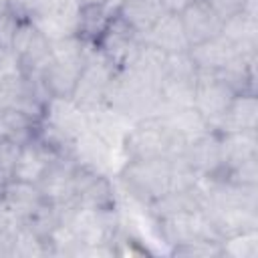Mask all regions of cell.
I'll use <instances>...</instances> for the list:
<instances>
[{"label":"cell","mask_w":258,"mask_h":258,"mask_svg":"<svg viewBox=\"0 0 258 258\" xmlns=\"http://www.w3.org/2000/svg\"><path fill=\"white\" fill-rule=\"evenodd\" d=\"M103 107L131 123L155 115L159 109V81L133 67H121L107 89Z\"/></svg>","instance_id":"obj_1"},{"label":"cell","mask_w":258,"mask_h":258,"mask_svg":"<svg viewBox=\"0 0 258 258\" xmlns=\"http://www.w3.org/2000/svg\"><path fill=\"white\" fill-rule=\"evenodd\" d=\"M123 191L147 208L151 202L171 189V159L169 157H147V159H125L117 173Z\"/></svg>","instance_id":"obj_2"},{"label":"cell","mask_w":258,"mask_h":258,"mask_svg":"<svg viewBox=\"0 0 258 258\" xmlns=\"http://www.w3.org/2000/svg\"><path fill=\"white\" fill-rule=\"evenodd\" d=\"M185 143L173 135L159 115L137 119L127 127L121 149L125 159H147V157H175L183 151Z\"/></svg>","instance_id":"obj_3"},{"label":"cell","mask_w":258,"mask_h":258,"mask_svg":"<svg viewBox=\"0 0 258 258\" xmlns=\"http://www.w3.org/2000/svg\"><path fill=\"white\" fill-rule=\"evenodd\" d=\"M115 73H117V67L93 46L81 69L71 101L77 107H81L85 113H93L101 109Z\"/></svg>","instance_id":"obj_4"},{"label":"cell","mask_w":258,"mask_h":258,"mask_svg":"<svg viewBox=\"0 0 258 258\" xmlns=\"http://www.w3.org/2000/svg\"><path fill=\"white\" fill-rule=\"evenodd\" d=\"M8 50L16 58L18 71L26 77H40L42 69L50 60V40L28 18L18 22Z\"/></svg>","instance_id":"obj_5"},{"label":"cell","mask_w":258,"mask_h":258,"mask_svg":"<svg viewBox=\"0 0 258 258\" xmlns=\"http://www.w3.org/2000/svg\"><path fill=\"white\" fill-rule=\"evenodd\" d=\"M77 169H79V163L71 155H58L50 163V167L44 171V175L36 183L48 206L58 210H67L75 206Z\"/></svg>","instance_id":"obj_6"},{"label":"cell","mask_w":258,"mask_h":258,"mask_svg":"<svg viewBox=\"0 0 258 258\" xmlns=\"http://www.w3.org/2000/svg\"><path fill=\"white\" fill-rule=\"evenodd\" d=\"M238 93L216 73H198L196 91H194V109L208 121L216 131V125L232 99Z\"/></svg>","instance_id":"obj_7"},{"label":"cell","mask_w":258,"mask_h":258,"mask_svg":"<svg viewBox=\"0 0 258 258\" xmlns=\"http://www.w3.org/2000/svg\"><path fill=\"white\" fill-rule=\"evenodd\" d=\"M75 206L87 210H117V194L115 185L105 171H97L85 165L77 169V189H75Z\"/></svg>","instance_id":"obj_8"},{"label":"cell","mask_w":258,"mask_h":258,"mask_svg":"<svg viewBox=\"0 0 258 258\" xmlns=\"http://www.w3.org/2000/svg\"><path fill=\"white\" fill-rule=\"evenodd\" d=\"M155 224L159 228L161 238L169 246L187 244V242H194V240H220L204 210L185 212V214L169 216V218H163V220H155Z\"/></svg>","instance_id":"obj_9"},{"label":"cell","mask_w":258,"mask_h":258,"mask_svg":"<svg viewBox=\"0 0 258 258\" xmlns=\"http://www.w3.org/2000/svg\"><path fill=\"white\" fill-rule=\"evenodd\" d=\"M141 44H143V36L137 30H133L117 12L111 24L105 28L101 38L97 40L95 48L103 52L117 69H121L135 56Z\"/></svg>","instance_id":"obj_10"},{"label":"cell","mask_w":258,"mask_h":258,"mask_svg":"<svg viewBox=\"0 0 258 258\" xmlns=\"http://www.w3.org/2000/svg\"><path fill=\"white\" fill-rule=\"evenodd\" d=\"M48 204L44 202L40 189L36 183L20 181V179H8L2 189L0 210L16 220L28 222L36 218Z\"/></svg>","instance_id":"obj_11"},{"label":"cell","mask_w":258,"mask_h":258,"mask_svg":"<svg viewBox=\"0 0 258 258\" xmlns=\"http://www.w3.org/2000/svg\"><path fill=\"white\" fill-rule=\"evenodd\" d=\"M181 157L200 177L224 175V163H222V151H220V133L214 129L191 139L189 143H185Z\"/></svg>","instance_id":"obj_12"},{"label":"cell","mask_w":258,"mask_h":258,"mask_svg":"<svg viewBox=\"0 0 258 258\" xmlns=\"http://www.w3.org/2000/svg\"><path fill=\"white\" fill-rule=\"evenodd\" d=\"M204 212L218 234L220 240L256 232L258 230V212L256 208H242V206H204Z\"/></svg>","instance_id":"obj_13"},{"label":"cell","mask_w":258,"mask_h":258,"mask_svg":"<svg viewBox=\"0 0 258 258\" xmlns=\"http://www.w3.org/2000/svg\"><path fill=\"white\" fill-rule=\"evenodd\" d=\"M85 60L87 58H77V60L50 58L40 73V81L46 95L50 99H71Z\"/></svg>","instance_id":"obj_14"},{"label":"cell","mask_w":258,"mask_h":258,"mask_svg":"<svg viewBox=\"0 0 258 258\" xmlns=\"http://www.w3.org/2000/svg\"><path fill=\"white\" fill-rule=\"evenodd\" d=\"M179 22L183 28V34L189 42V46L204 42L208 38H214L222 30V18L210 8L206 0H196L191 2L181 14Z\"/></svg>","instance_id":"obj_15"},{"label":"cell","mask_w":258,"mask_h":258,"mask_svg":"<svg viewBox=\"0 0 258 258\" xmlns=\"http://www.w3.org/2000/svg\"><path fill=\"white\" fill-rule=\"evenodd\" d=\"M58 157L56 151H52L46 143H42L36 135L22 143L20 155L12 173V179L28 181V183H38V179L44 175V171L50 167V163Z\"/></svg>","instance_id":"obj_16"},{"label":"cell","mask_w":258,"mask_h":258,"mask_svg":"<svg viewBox=\"0 0 258 258\" xmlns=\"http://www.w3.org/2000/svg\"><path fill=\"white\" fill-rule=\"evenodd\" d=\"M187 52L198 73H220L226 64H230L240 54V50L222 34L189 46Z\"/></svg>","instance_id":"obj_17"},{"label":"cell","mask_w":258,"mask_h":258,"mask_svg":"<svg viewBox=\"0 0 258 258\" xmlns=\"http://www.w3.org/2000/svg\"><path fill=\"white\" fill-rule=\"evenodd\" d=\"M71 157L79 165H85V167H91L97 171H105L109 167V159H111V143L89 125L73 141Z\"/></svg>","instance_id":"obj_18"},{"label":"cell","mask_w":258,"mask_h":258,"mask_svg":"<svg viewBox=\"0 0 258 258\" xmlns=\"http://www.w3.org/2000/svg\"><path fill=\"white\" fill-rule=\"evenodd\" d=\"M117 4L119 0H109L101 4H83L79 8V18H77V36L95 46L105 28L111 24V20L117 14Z\"/></svg>","instance_id":"obj_19"},{"label":"cell","mask_w":258,"mask_h":258,"mask_svg":"<svg viewBox=\"0 0 258 258\" xmlns=\"http://www.w3.org/2000/svg\"><path fill=\"white\" fill-rule=\"evenodd\" d=\"M145 210L149 212V216L153 220H163L169 216L204 210V194L200 189V183L196 187H189V189H169L161 198L151 202Z\"/></svg>","instance_id":"obj_20"},{"label":"cell","mask_w":258,"mask_h":258,"mask_svg":"<svg viewBox=\"0 0 258 258\" xmlns=\"http://www.w3.org/2000/svg\"><path fill=\"white\" fill-rule=\"evenodd\" d=\"M143 42L159 48L165 54H175V52H185L189 48V42L183 34L179 16L175 14H161L157 22L143 34Z\"/></svg>","instance_id":"obj_21"},{"label":"cell","mask_w":258,"mask_h":258,"mask_svg":"<svg viewBox=\"0 0 258 258\" xmlns=\"http://www.w3.org/2000/svg\"><path fill=\"white\" fill-rule=\"evenodd\" d=\"M258 127V97L256 93H238L224 115L220 117L216 131H250Z\"/></svg>","instance_id":"obj_22"},{"label":"cell","mask_w":258,"mask_h":258,"mask_svg":"<svg viewBox=\"0 0 258 258\" xmlns=\"http://www.w3.org/2000/svg\"><path fill=\"white\" fill-rule=\"evenodd\" d=\"M220 151H222L224 173L240 165L242 161L258 157V129L220 133Z\"/></svg>","instance_id":"obj_23"},{"label":"cell","mask_w":258,"mask_h":258,"mask_svg":"<svg viewBox=\"0 0 258 258\" xmlns=\"http://www.w3.org/2000/svg\"><path fill=\"white\" fill-rule=\"evenodd\" d=\"M155 115H159L165 125L173 131L177 139L183 143H189L191 139L212 131L208 121L194 109V107H177V109H159Z\"/></svg>","instance_id":"obj_24"},{"label":"cell","mask_w":258,"mask_h":258,"mask_svg":"<svg viewBox=\"0 0 258 258\" xmlns=\"http://www.w3.org/2000/svg\"><path fill=\"white\" fill-rule=\"evenodd\" d=\"M220 34L230 40L240 52H256V16L238 12L222 20Z\"/></svg>","instance_id":"obj_25"},{"label":"cell","mask_w":258,"mask_h":258,"mask_svg":"<svg viewBox=\"0 0 258 258\" xmlns=\"http://www.w3.org/2000/svg\"><path fill=\"white\" fill-rule=\"evenodd\" d=\"M16 10L24 18H36V16H50V14H62V12H77L81 8L79 0H12Z\"/></svg>","instance_id":"obj_26"},{"label":"cell","mask_w":258,"mask_h":258,"mask_svg":"<svg viewBox=\"0 0 258 258\" xmlns=\"http://www.w3.org/2000/svg\"><path fill=\"white\" fill-rule=\"evenodd\" d=\"M222 252L224 256L232 258H256L258 256V234L246 232L232 238L222 240Z\"/></svg>","instance_id":"obj_27"},{"label":"cell","mask_w":258,"mask_h":258,"mask_svg":"<svg viewBox=\"0 0 258 258\" xmlns=\"http://www.w3.org/2000/svg\"><path fill=\"white\" fill-rule=\"evenodd\" d=\"M173 256H200V258H218L224 256L222 252V242L220 240H194L187 244H177L171 246Z\"/></svg>","instance_id":"obj_28"},{"label":"cell","mask_w":258,"mask_h":258,"mask_svg":"<svg viewBox=\"0 0 258 258\" xmlns=\"http://www.w3.org/2000/svg\"><path fill=\"white\" fill-rule=\"evenodd\" d=\"M20 147L22 143L14 139H8V137L0 139V179L2 181L12 179V173H14L18 155H20Z\"/></svg>","instance_id":"obj_29"},{"label":"cell","mask_w":258,"mask_h":258,"mask_svg":"<svg viewBox=\"0 0 258 258\" xmlns=\"http://www.w3.org/2000/svg\"><path fill=\"white\" fill-rule=\"evenodd\" d=\"M224 175L228 179L240 183V185H252V187H256L258 185V157H252L248 161H242L240 165L228 169Z\"/></svg>","instance_id":"obj_30"},{"label":"cell","mask_w":258,"mask_h":258,"mask_svg":"<svg viewBox=\"0 0 258 258\" xmlns=\"http://www.w3.org/2000/svg\"><path fill=\"white\" fill-rule=\"evenodd\" d=\"M210 4V8L224 20L232 14H238V12H248V14H254L256 16V10H254V0H206Z\"/></svg>","instance_id":"obj_31"},{"label":"cell","mask_w":258,"mask_h":258,"mask_svg":"<svg viewBox=\"0 0 258 258\" xmlns=\"http://www.w3.org/2000/svg\"><path fill=\"white\" fill-rule=\"evenodd\" d=\"M159 2V6H161V10L165 12V14H175V16H179L191 2H196V0H157Z\"/></svg>","instance_id":"obj_32"},{"label":"cell","mask_w":258,"mask_h":258,"mask_svg":"<svg viewBox=\"0 0 258 258\" xmlns=\"http://www.w3.org/2000/svg\"><path fill=\"white\" fill-rule=\"evenodd\" d=\"M10 8H12V0H0V12L10 10Z\"/></svg>","instance_id":"obj_33"},{"label":"cell","mask_w":258,"mask_h":258,"mask_svg":"<svg viewBox=\"0 0 258 258\" xmlns=\"http://www.w3.org/2000/svg\"><path fill=\"white\" fill-rule=\"evenodd\" d=\"M79 2L83 6V4H101V2H109V0H79Z\"/></svg>","instance_id":"obj_34"},{"label":"cell","mask_w":258,"mask_h":258,"mask_svg":"<svg viewBox=\"0 0 258 258\" xmlns=\"http://www.w3.org/2000/svg\"><path fill=\"white\" fill-rule=\"evenodd\" d=\"M4 183H6V181H2V179H0V200H2V189H4Z\"/></svg>","instance_id":"obj_35"}]
</instances>
